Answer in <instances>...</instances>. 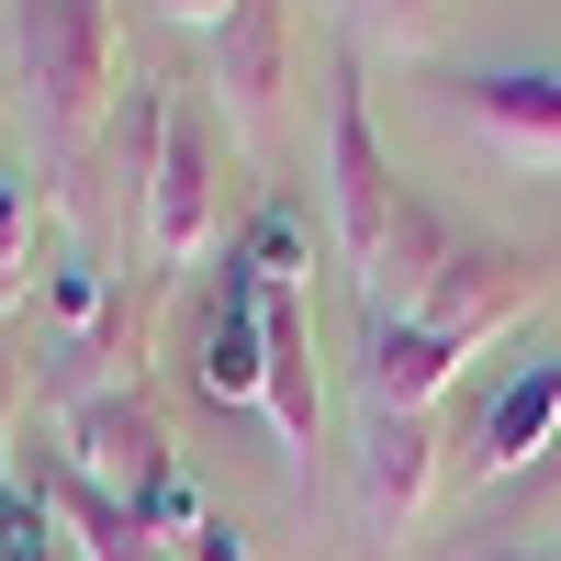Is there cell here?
<instances>
[{
	"label": "cell",
	"instance_id": "1",
	"mask_svg": "<svg viewBox=\"0 0 561 561\" xmlns=\"http://www.w3.org/2000/svg\"><path fill=\"white\" fill-rule=\"evenodd\" d=\"M12 79H23V124L57 203H79L90 147L113 124V79H124V0H12Z\"/></svg>",
	"mask_w": 561,
	"mask_h": 561
},
{
	"label": "cell",
	"instance_id": "2",
	"mask_svg": "<svg viewBox=\"0 0 561 561\" xmlns=\"http://www.w3.org/2000/svg\"><path fill=\"white\" fill-rule=\"evenodd\" d=\"M404 180L382 158V135H370V102H359V45L337 34V68H325V214H337V270L370 293V270H382L393 225H404Z\"/></svg>",
	"mask_w": 561,
	"mask_h": 561
},
{
	"label": "cell",
	"instance_id": "3",
	"mask_svg": "<svg viewBox=\"0 0 561 561\" xmlns=\"http://www.w3.org/2000/svg\"><path fill=\"white\" fill-rule=\"evenodd\" d=\"M68 472L90 483V494H113V505H147L169 472H180V449H169V427H158V404L135 393V382H90L79 404H68Z\"/></svg>",
	"mask_w": 561,
	"mask_h": 561
},
{
	"label": "cell",
	"instance_id": "4",
	"mask_svg": "<svg viewBox=\"0 0 561 561\" xmlns=\"http://www.w3.org/2000/svg\"><path fill=\"white\" fill-rule=\"evenodd\" d=\"M293 57H304L293 0H237V12L214 23V102H225V135H237L248 158L280 135V102H293Z\"/></svg>",
	"mask_w": 561,
	"mask_h": 561
},
{
	"label": "cell",
	"instance_id": "5",
	"mask_svg": "<svg viewBox=\"0 0 561 561\" xmlns=\"http://www.w3.org/2000/svg\"><path fill=\"white\" fill-rule=\"evenodd\" d=\"M539 293H550V270H539L528 248L460 237V248H449V270L427 280V293H415V325H438V337L472 359V348H494V337H505V325H517Z\"/></svg>",
	"mask_w": 561,
	"mask_h": 561
},
{
	"label": "cell",
	"instance_id": "6",
	"mask_svg": "<svg viewBox=\"0 0 561 561\" xmlns=\"http://www.w3.org/2000/svg\"><path fill=\"white\" fill-rule=\"evenodd\" d=\"M214 135H203V113L192 102H169V124H158V158H147V259L158 270H192L203 259V237H214Z\"/></svg>",
	"mask_w": 561,
	"mask_h": 561
},
{
	"label": "cell",
	"instance_id": "7",
	"mask_svg": "<svg viewBox=\"0 0 561 561\" xmlns=\"http://www.w3.org/2000/svg\"><path fill=\"white\" fill-rule=\"evenodd\" d=\"M550 449H561V348L528 359L505 393H483V404H472V427H460V460H472L483 483H528Z\"/></svg>",
	"mask_w": 561,
	"mask_h": 561
},
{
	"label": "cell",
	"instance_id": "8",
	"mask_svg": "<svg viewBox=\"0 0 561 561\" xmlns=\"http://www.w3.org/2000/svg\"><path fill=\"white\" fill-rule=\"evenodd\" d=\"M449 113L483 147L528 158V169H561V68H472V79H449Z\"/></svg>",
	"mask_w": 561,
	"mask_h": 561
},
{
	"label": "cell",
	"instance_id": "9",
	"mask_svg": "<svg viewBox=\"0 0 561 561\" xmlns=\"http://www.w3.org/2000/svg\"><path fill=\"white\" fill-rule=\"evenodd\" d=\"M192 382H203V404H270L259 280H248V259H237V248H225V280H214L203 314H192Z\"/></svg>",
	"mask_w": 561,
	"mask_h": 561
},
{
	"label": "cell",
	"instance_id": "10",
	"mask_svg": "<svg viewBox=\"0 0 561 561\" xmlns=\"http://www.w3.org/2000/svg\"><path fill=\"white\" fill-rule=\"evenodd\" d=\"M259 348H270V427L293 449V483H314V438H325V382H314V314L304 293L259 280Z\"/></svg>",
	"mask_w": 561,
	"mask_h": 561
},
{
	"label": "cell",
	"instance_id": "11",
	"mask_svg": "<svg viewBox=\"0 0 561 561\" xmlns=\"http://www.w3.org/2000/svg\"><path fill=\"white\" fill-rule=\"evenodd\" d=\"M427 494H438V415L359 404V505H370V528H404Z\"/></svg>",
	"mask_w": 561,
	"mask_h": 561
},
{
	"label": "cell",
	"instance_id": "12",
	"mask_svg": "<svg viewBox=\"0 0 561 561\" xmlns=\"http://www.w3.org/2000/svg\"><path fill=\"white\" fill-rule=\"evenodd\" d=\"M12 472H23V483H34V494L68 517V550H79V561H180V550H169L147 517H135V505L90 494V483L68 472V460H45V449H34V460H12Z\"/></svg>",
	"mask_w": 561,
	"mask_h": 561
},
{
	"label": "cell",
	"instance_id": "13",
	"mask_svg": "<svg viewBox=\"0 0 561 561\" xmlns=\"http://www.w3.org/2000/svg\"><path fill=\"white\" fill-rule=\"evenodd\" d=\"M304 248H314V237H304V203H293V192H280V203L248 225V237H237L248 280H270V293H304Z\"/></svg>",
	"mask_w": 561,
	"mask_h": 561
},
{
	"label": "cell",
	"instance_id": "14",
	"mask_svg": "<svg viewBox=\"0 0 561 561\" xmlns=\"http://www.w3.org/2000/svg\"><path fill=\"white\" fill-rule=\"evenodd\" d=\"M348 12V45H393V57H427V34L449 0H337Z\"/></svg>",
	"mask_w": 561,
	"mask_h": 561
},
{
	"label": "cell",
	"instance_id": "15",
	"mask_svg": "<svg viewBox=\"0 0 561 561\" xmlns=\"http://www.w3.org/2000/svg\"><path fill=\"white\" fill-rule=\"evenodd\" d=\"M23 270H34V203L12 192V180H0V304L23 293Z\"/></svg>",
	"mask_w": 561,
	"mask_h": 561
},
{
	"label": "cell",
	"instance_id": "16",
	"mask_svg": "<svg viewBox=\"0 0 561 561\" xmlns=\"http://www.w3.org/2000/svg\"><path fill=\"white\" fill-rule=\"evenodd\" d=\"M180 561H248V528L237 517H192V539H169Z\"/></svg>",
	"mask_w": 561,
	"mask_h": 561
},
{
	"label": "cell",
	"instance_id": "17",
	"mask_svg": "<svg viewBox=\"0 0 561 561\" xmlns=\"http://www.w3.org/2000/svg\"><path fill=\"white\" fill-rule=\"evenodd\" d=\"M12 404H23V359L0 348V494H12Z\"/></svg>",
	"mask_w": 561,
	"mask_h": 561
},
{
	"label": "cell",
	"instance_id": "18",
	"mask_svg": "<svg viewBox=\"0 0 561 561\" xmlns=\"http://www.w3.org/2000/svg\"><path fill=\"white\" fill-rule=\"evenodd\" d=\"M449 561H561V550H517V539H494V528H483V539H460Z\"/></svg>",
	"mask_w": 561,
	"mask_h": 561
},
{
	"label": "cell",
	"instance_id": "19",
	"mask_svg": "<svg viewBox=\"0 0 561 561\" xmlns=\"http://www.w3.org/2000/svg\"><path fill=\"white\" fill-rule=\"evenodd\" d=\"M147 12H158V23H203V34H214L225 12H237V0H147Z\"/></svg>",
	"mask_w": 561,
	"mask_h": 561
},
{
	"label": "cell",
	"instance_id": "20",
	"mask_svg": "<svg viewBox=\"0 0 561 561\" xmlns=\"http://www.w3.org/2000/svg\"><path fill=\"white\" fill-rule=\"evenodd\" d=\"M505 494H517V505H550V494H561V449L539 460V472H528V483H505Z\"/></svg>",
	"mask_w": 561,
	"mask_h": 561
}]
</instances>
